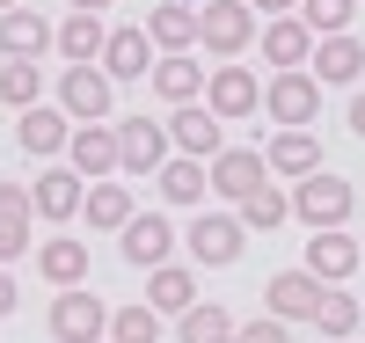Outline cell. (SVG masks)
<instances>
[{"label":"cell","instance_id":"obj_1","mask_svg":"<svg viewBox=\"0 0 365 343\" xmlns=\"http://www.w3.org/2000/svg\"><path fill=\"white\" fill-rule=\"evenodd\" d=\"M197 44L220 51L234 66V51L256 44V8H249V0H205V8H197Z\"/></svg>","mask_w":365,"mask_h":343},{"label":"cell","instance_id":"obj_2","mask_svg":"<svg viewBox=\"0 0 365 343\" xmlns=\"http://www.w3.org/2000/svg\"><path fill=\"white\" fill-rule=\"evenodd\" d=\"M351 205H358V190L344 175H329V168H314V175H299V190H292V220H307L314 234L322 227H344L351 220Z\"/></svg>","mask_w":365,"mask_h":343},{"label":"cell","instance_id":"obj_3","mask_svg":"<svg viewBox=\"0 0 365 343\" xmlns=\"http://www.w3.org/2000/svg\"><path fill=\"white\" fill-rule=\"evenodd\" d=\"M51 336L58 343H103L110 336V307L88 292V285H66L51 300Z\"/></svg>","mask_w":365,"mask_h":343},{"label":"cell","instance_id":"obj_4","mask_svg":"<svg viewBox=\"0 0 365 343\" xmlns=\"http://www.w3.org/2000/svg\"><path fill=\"white\" fill-rule=\"evenodd\" d=\"M212 190H220V198H234V205H249L256 190H263V183H270V161H263V153L256 146H220V153H212Z\"/></svg>","mask_w":365,"mask_h":343},{"label":"cell","instance_id":"obj_5","mask_svg":"<svg viewBox=\"0 0 365 343\" xmlns=\"http://www.w3.org/2000/svg\"><path fill=\"white\" fill-rule=\"evenodd\" d=\"M263 110L278 117L285 132H307L314 110H322V81H314V73H278V81L263 88Z\"/></svg>","mask_w":365,"mask_h":343},{"label":"cell","instance_id":"obj_6","mask_svg":"<svg viewBox=\"0 0 365 343\" xmlns=\"http://www.w3.org/2000/svg\"><path fill=\"white\" fill-rule=\"evenodd\" d=\"M241 248H249V227H241V212H205V220L190 227V256H197V263H212V270L241 263Z\"/></svg>","mask_w":365,"mask_h":343},{"label":"cell","instance_id":"obj_7","mask_svg":"<svg viewBox=\"0 0 365 343\" xmlns=\"http://www.w3.org/2000/svg\"><path fill=\"white\" fill-rule=\"evenodd\" d=\"M58 110L81 117V124H103L110 117V73L103 66H66L58 73Z\"/></svg>","mask_w":365,"mask_h":343},{"label":"cell","instance_id":"obj_8","mask_svg":"<svg viewBox=\"0 0 365 343\" xmlns=\"http://www.w3.org/2000/svg\"><path fill=\"white\" fill-rule=\"evenodd\" d=\"M168 161V132L154 117H125L117 124V168H132V175H161Z\"/></svg>","mask_w":365,"mask_h":343},{"label":"cell","instance_id":"obj_9","mask_svg":"<svg viewBox=\"0 0 365 343\" xmlns=\"http://www.w3.org/2000/svg\"><path fill=\"white\" fill-rule=\"evenodd\" d=\"M205 110L212 117H256L263 110V81L249 66H220V73L205 81Z\"/></svg>","mask_w":365,"mask_h":343},{"label":"cell","instance_id":"obj_10","mask_svg":"<svg viewBox=\"0 0 365 343\" xmlns=\"http://www.w3.org/2000/svg\"><path fill=\"white\" fill-rule=\"evenodd\" d=\"M322 277H307V270H278V277H270V285H263V307H270V314H278V322H314V307H322Z\"/></svg>","mask_w":365,"mask_h":343},{"label":"cell","instance_id":"obj_11","mask_svg":"<svg viewBox=\"0 0 365 343\" xmlns=\"http://www.w3.org/2000/svg\"><path fill=\"white\" fill-rule=\"evenodd\" d=\"M139 29H146V44H154L161 58H175V51H197V8H190V0H161V8L146 15Z\"/></svg>","mask_w":365,"mask_h":343},{"label":"cell","instance_id":"obj_12","mask_svg":"<svg viewBox=\"0 0 365 343\" xmlns=\"http://www.w3.org/2000/svg\"><path fill=\"white\" fill-rule=\"evenodd\" d=\"M358 263H365V256H358V241H351L344 227H322V234L307 241V263H299V270H307V277H322V285H344Z\"/></svg>","mask_w":365,"mask_h":343},{"label":"cell","instance_id":"obj_13","mask_svg":"<svg viewBox=\"0 0 365 343\" xmlns=\"http://www.w3.org/2000/svg\"><path fill=\"white\" fill-rule=\"evenodd\" d=\"M117 241H125V263L161 270V263H168V248H175V227L161 220V212H132V227L117 234Z\"/></svg>","mask_w":365,"mask_h":343},{"label":"cell","instance_id":"obj_14","mask_svg":"<svg viewBox=\"0 0 365 343\" xmlns=\"http://www.w3.org/2000/svg\"><path fill=\"white\" fill-rule=\"evenodd\" d=\"M81 198H88V190H81V175H73V168H44L37 183H29V205H37L51 227L81 220Z\"/></svg>","mask_w":365,"mask_h":343},{"label":"cell","instance_id":"obj_15","mask_svg":"<svg viewBox=\"0 0 365 343\" xmlns=\"http://www.w3.org/2000/svg\"><path fill=\"white\" fill-rule=\"evenodd\" d=\"M154 96H161L168 110H190V103H205V66H197L190 51L154 58Z\"/></svg>","mask_w":365,"mask_h":343},{"label":"cell","instance_id":"obj_16","mask_svg":"<svg viewBox=\"0 0 365 343\" xmlns=\"http://www.w3.org/2000/svg\"><path fill=\"white\" fill-rule=\"evenodd\" d=\"M365 73V44L351 37V29H344V37H314V81L322 88H351Z\"/></svg>","mask_w":365,"mask_h":343},{"label":"cell","instance_id":"obj_17","mask_svg":"<svg viewBox=\"0 0 365 343\" xmlns=\"http://www.w3.org/2000/svg\"><path fill=\"white\" fill-rule=\"evenodd\" d=\"M263 58H270L278 73H299V66L314 58V29L299 22V15H278V22L263 29Z\"/></svg>","mask_w":365,"mask_h":343},{"label":"cell","instance_id":"obj_18","mask_svg":"<svg viewBox=\"0 0 365 343\" xmlns=\"http://www.w3.org/2000/svg\"><path fill=\"white\" fill-rule=\"evenodd\" d=\"M66 161H73V175L110 183V168H117V132H110V124H81V132L66 139Z\"/></svg>","mask_w":365,"mask_h":343},{"label":"cell","instance_id":"obj_19","mask_svg":"<svg viewBox=\"0 0 365 343\" xmlns=\"http://www.w3.org/2000/svg\"><path fill=\"white\" fill-rule=\"evenodd\" d=\"M103 73H110V81H139V73H154V44H146V29H110V44H103Z\"/></svg>","mask_w":365,"mask_h":343},{"label":"cell","instance_id":"obj_20","mask_svg":"<svg viewBox=\"0 0 365 343\" xmlns=\"http://www.w3.org/2000/svg\"><path fill=\"white\" fill-rule=\"evenodd\" d=\"M146 307H154V314H190V307H197V277L182 270V263L146 270Z\"/></svg>","mask_w":365,"mask_h":343},{"label":"cell","instance_id":"obj_21","mask_svg":"<svg viewBox=\"0 0 365 343\" xmlns=\"http://www.w3.org/2000/svg\"><path fill=\"white\" fill-rule=\"evenodd\" d=\"M15 139H22V153H37V161H51V153H66V110H22L15 117Z\"/></svg>","mask_w":365,"mask_h":343},{"label":"cell","instance_id":"obj_22","mask_svg":"<svg viewBox=\"0 0 365 343\" xmlns=\"http://www.w3.org/2000/svg\"><path fill=\"white\" fill-rule=\"evenodd\" d=\"M168 139L190 153V161H212V153H220V117H212L205 103H190V110L168 117Z\"/></svg>","mask_w":365,"mask_h":343},{"label":"cell","instance_id":"obj_23","mask_svg":"<svg viewBox=\"0 0 365 343\" xmlns=\"http://www.w3.org/2000/svg\"><path fill=\"white\" fill-rule=\"evenodd\" d=\"M29 190L22 183H0V263H15L22 248H29Z\"/></svg>","mask_w":365,"mask_h":343},{"label":"cell","instance_id":"obj_24","mask_svg":"<svg viewBox=\"0 0 365 343\" xmlns=\"http://www.w3.org/2000/svg\"><path fill=\"white\" fill-rule=\"evenodd\" d=\"M51 37H58V29H51L44 15H29V8H8V15H0V51H8V58H37Z\"/></svg>","mask_w":365,"mask_h":343},{"label":"cell","instance_id":"obj_25","mask_svg":"<svg viewBox=\"0 0 365 343\" xmlns=\"http://www.w3.org/2000/svg\"><path fill=\"white\" fill-rule=\"evenodd\" d=\"M58 51L73 58V66H96L103 58V44H110V29H103V15H66L58 22V37H51Z\"/></svg>","mask_w":365,"mask_h":343},{"label":"cell","instance_id":"obj_26","mask_svg":"<svg viewBox=\"0 0 365 343\" xmlns=\"http://www.w3.org/2000/svg\"><path fill=\"white\" fill-rule=\"evenodd\" d=\"M263 161L278 168V175H292V183H299V175H314V168H322V139H314V132H278Z\"/></svg>","mask_w":365,"mask_h":343},{"label":"cell","instance_id":"obj_27","mask_svg":"<svg viewBox=\"0 0 365 343\" xmlns=\"http://www.w3.org/2000/svg\"><path fill=\"white\" fill-rule=\"evenodd\" d=\"M132 212H139V205H132L125 183H96V190L81 198V220H88V227H117V234H125V227H132Z\"/></svg>","mask_w":365,"mask_h":343},{"label":"cell","instance_id":"obj_28","mask_svg":"<svg viewBox=\"0 0 365 343\" xmlns=\"http://www.w3.org/2000/svg\"><path fill=\"white\" fill-rule=\"evenodd\" d=\"M37 270L51 277L58 292H66V285H81V277H88V248H81L73 234H58V241H44V248H37Z\"/></svg>","mask_w":365,"mask_h":343},{"label":"cell","instance_id":"obj_29","mask_svg":"<svg viewBox=\"0 0 365 343\" xmlns=\"http://www.w3.org/2000/svg\"><path fill=\"white\" fill-rule=\"evenodd\" d=\"M205 190H212L205 161H190V153H182V161H161V198H168V205H197Z\"/></svg>","mask_w":365,"mask_h":343},{"label":"cell","instance_id":"obj_30","mask_svg":"<svg viewBox=\"0 0 365 343\" xmlns=\"http://www.w3.org/2000/svg\"><path fill=\"white\" fill-rule=\"evenodd\" d=\"M358 322H365V314H358V300H351L344 285H329V292H322V307H314V329H322V343H344Z\"/></svg>","mask_w":365,"mask_h":343},{"label":"cell","instance_id":"obj_31","mask_svg":"<svg viewBox=\"0 0 365 343\" xmlns=\"http://www.w3.org/2000/svg\"><path fill=\"white\" fill-rule=\"evenodd\" d=\"M37 96H44L37 58H8V66H0V103L8 110H37Z\"/></svg>","mask_w":365,"mask_h":343},{"label":"cell","instance_id":"obj_32","mask_svg":"<svg viewBox=\"0 0 365 343\" xmlns=\"http://www.w3.org/2000/svg\"><path fill=\"white\" fill-rule=\"evenodd\" d=\"M175 336H182V343H227L234 322H227V307H205V300H197L190 314H175Z\"/></svg>","mask_w":365,"mask_h":343},{"label":"cell","instance_id":"obj_33","mask_svg":"<svg viewBox=\"0 0 365 343\" xmlns=\"http://www.w3.org/2000/svg\"><path fill=\"white\" fill-rule=\"evenodd\" d=\"M358 15V0H299V22L314 29V37H344Z\"/></svg>","mask_w":365,"mask_h":343},{"label":"cell","instance_id":"obj_34","mask_svg":"<svg viewBox=\"0 0 365 343\" xmlns=\"http://www.w3.org/2000/svg\"><path fill=\"white\" fill-rule=\"evenodd\" d=\"M285 220H292V198H285V190H270V183H263V190H256L249 205H241V227H263V234H278Z\"/></svg>","mask_w":365,"mask_h":343},{"label":"cell","instance_id":"obj_35","mask_svg":"<svg viewBox=\"0 0 365 343\" xmlns=\"http://www.w3.org/2000/svg\"><path fill=\"white\" fill-rule=\"evenodd\" d=\"M110 343H161V314L154 307H117L110 314Z\"/></svg>","mask_w":365,"mask_h":343},{"label":"cell","instance_id":"obj_36","mask_svg":"<svg viewBox=\"0 0 365 343\" xmlns=\"http://www.w3.org/2000/svg\"><path fill=\"white\" fill-rule=\"evenodd\" d=\"M234 343H292V336H285L278 314H263V322H249V329H234Z\"/></svg>","mask_w":365,"mask_h":343},{"label":"cell","instance_id":"obj_37","mask_svg":"<svg viewBox=\"0 0 365 343\" xmlns=\"http://www.w3.org/2000/svg\"><path fill=\"white\" fill-rule=\"evenodd\" d=\"M249 8H263L270 22H278V15H299V0H249Z\"/></svg>","mask_w":365,"mask_h":343},{"label":"cell","instance_id":"obj_38","mask_svg":"<svg viewBox=\"0 0 365 343\" xmlns=\"http://www.w3.org/2000/svg\"><path fill=\"white\" fill-rule=\"evenodd\" d=\"M8 314H15V277L0 270V322H8Z\"/></svg>","mask_w":365,"mask_h":343},{"label":"cell","instance_id":"obj_39","mask_svg":"<svg viewBox=\"0 0 365 343\" xmlns=\"http://www.w3.org/2000/svg\"><path fill=\"white\" fill-rule=\"evenodd\" d=\"M351 132H358V139H365V96H358V103H351Z\"/></svg>","mask_w":365,"mask_h":343},{"label":"cell","instance_id":"obj_40","mask_svg":"<svg viewBox=\"0 0 365 343\" xmlns=\"http://www.w3.org/2000/svg\"><path fill=\"white\" fill-rule=\"evenodd\" d=\"M110 8V0H73V15H103Z\"/></svg>","mask_w":365,"mask_h":343},{"label":"cell","instance_id":"obj_41","mask_svg":"<svg viewBox=\"0 0 365 343\" xmlns=\"http://www.w3.org/2000/svg\"><path fill=\"white\" fill-rule=\"evenodd\" d=\"M8 8H22V0H0V15H8Z\"/></svg>","mask_w":365,"mask_h":343},{"label":"cell","instance_id":"obj_42","mask_svg":"<svg viewBox=\"0 0 365 343\" xmlns=\"http://www.w3.org/2000/svg\"><path fill=\"white\" fill-rule=\"evenodd\" d=\"M358 256H365V241H358Z\"/></svg>","mask_w":365,"mask_h":343},{"label":"cell","instance_id":"obj_43","mask_svg":"<svg viewBox=\"0 0 365 343\" xmlns=\"http://www.w3.org/2000/svg\"><path fill=\"white\" fill-rule=\"evenodd\" d=\"M227 343H234V336H227Z\"/></svg>","mask_w":365,"mask_h":343}]
</instances>
